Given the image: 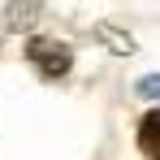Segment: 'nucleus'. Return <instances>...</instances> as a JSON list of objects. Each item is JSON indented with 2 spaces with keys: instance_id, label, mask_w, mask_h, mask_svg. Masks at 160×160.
<instances>
[{
  "instance_id": "nucleus-3",
  "label": "nucleus",
  "mask_w": 160,
  "mask_h": 160,
  "mask_svg": "<svg viewBox=\"0 0 160 160\" xmlns=\"http://www.w3.org/2000/svg\"><path fill=\"white\" fill-rule=\"evenodd\" d=\"M138 95H160V74H152V78L138 82Z\"/></svg>"
},
{
  "instance_id": "nucleus-2",
  "label": "nucleus",
  "mask_w": 160,
  "mask_h": 160,
  "mask_svg": "<svg viewBox=\"0 0 160 160\" xmlns=\"http://www.w3.org/2000/svg\"><path fill=\"white\" fill-rule=\"evenodd\" d=\"M138 152L147 160H160V108L143 112V121H138Z\"/></svg>"
},
{
  "instance_id": "nucleus-1",
  "label": "nucleus",
  "mask_w": 160,
  "mask_h": 160,
  "mask_svg": "<svg viewBox=\"0 0 160 160\" xmlns=\"http://www.w3.org/2000/svg\"><path fill=\"white\" fill-rule=\"evenodd\" d=\"M26 61L43 78H65L69 65H74V52H69V43H61V39H30L26 43Z\"/></svg>"
}]
</instances>
